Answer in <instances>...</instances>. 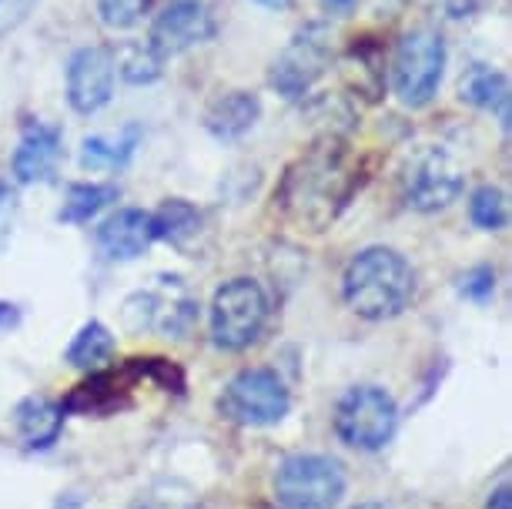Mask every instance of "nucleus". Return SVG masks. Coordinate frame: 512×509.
Listing matches in <instances>:
<instances>
[{"label": "nucleus", "mask_w": 512, "mask_h": 509, "mask_svg": "<svg viewBox=\"0 0 512 509\" xmlns=\"http://www.w3.org/2000/svg\"><path fill=\"white\" fill-rule=\"evenodd\" d=\"M154 242L151 215L141 208H121L98 225V248L114 262H131Z\"/></svg>", "instance_id": "4468645a"}, {"label": "nucleus", "mask_w": 512, "mask_h": 509, "mask_svg": "<svg viewBox=\"0 0 512 509\" xmlns=\"http://www.w3.org/2000/svg\"><path fill=\"white\" fill-rule=\"evenodd\" d=\"M469 215H472V222L479 228H486V232H499V228H506L509 222L506 195H502L499 188H479L469 201Z\"/></svg>", "instance_id": "b1692460"}, {"label": "nucleus", "mask_w": 512, "mask_h": 509, "mask_svg": "<svg viewBox=\"0 0 512 509\" xmlns=\"http://www.w3.org/2000/svg\"><path fill=\"white\" fill-rule=\"evenodd\" d=\"M442 7H446V11L452 14V17H466L472 7L479 4V0H439Z\"/></svg>", "instance_id": "c85d7f7f"}, {"label": "nucleus", "mask_w": 512, "mask_h": 509, "mask_svg": "<svg viewBox=\"0 0 512 509\" xmlns=\"http://www.w3.org/2000/svg\"><path fill=\"white\" fill-rule=\"evenodd\" d=\"M255 4L268 7V11H288V7H292L295 0H255Z\"/></svg>", "instance_id": "473e14b6"}, {"label": "nucleus", "mask_w": 512, "mask_h": 509, "mask_svg": "<svg viewBox=\"0 0 512 509\" xmlns=\"http://www.w3.org/2000/svg\"><path fill=\"white\" fill-rule=\"evenodd\" d=\"M486 509H512V493H509V486H499L496 493L489 496Z\"/></svg>", "instance_id": "c756f323"}, {"label": "nucleus", "mask_w": 512, "mask_h": 509, "mask_svg": "<svg viewBox=\"0 0 512 509\" xmlns=\"http://www.w3.org/2000/svg\"><path fill=\"white\" fill-rule=\"evenodd\" d=\"M262 118V101L251 91H228L211 101L205 111V128L218 141H238Z\"/></svg>", "instance_id": "2eb2a0df"}, {"label": "nucleus", "mask_w": 512, "mask_h": 509, "mask_svg": "<svg viewBox=\"0 0 512 509\" xmlns=\"http://www.w3.org/2000/svg\"><path fill=\"white\" fill-rule=\"evenodd\" d=\"M14 422H17V436H21V443L27 449H47L57 443V436H61L64 409L54 406L47 396H31L17 406Z\"/></svg>", "instance_id": "a211bd4d"}, {"label": "nucleus", "mask_w": 512, "mask_h": 509, "mask_svg": "<svg viewBox=\"0 0 512 509\" xmlns=\"http://www.w3.org/2000/svg\"><path fill=\"white\" fill-rule=\"evenodd\" d=\"M322 7L328 14H349L355 7V0H322Z\"/></svg>", "instance_id": "7c9ffc66"}, {"label": "nucleus", "mask_w": 512, "mask_h": 509, "mask_svg": "<svg viewBox=\"0 0 512 509\" xmlns=\"http://www.w3.org/2000/svg\"><path fill=\"white\" fill-rule=\"evenodd\" d=\"M114 198H118V188L114 185H71L57 218L67 225H84V222H91L101 208H108Z\"/></svg>", "instance_id": "4be33fe9"}, {"label": "nucleus", "mask_w": 512, "mask_h": 509, "mask_svg": "<svg viewBox=\"0 0 512 509\" xmlns=\"http://www.w3.org/2000/svg\"><path fill=\"white\" fill-rule=\"evenodd\" d=\"M442 74H446V41L429 27L405 34L392 67V84L399 101L409 108H425L436 98Z\"/></svg>", "instance_id": "7ed1b4c3"}, {"label": "nucleus", "mask_w": 512, "mask_h": 509, "mask_svg": "<svg viewBox=\"0 0 512 509\" xmlns=\"http://www.w3.org/2000/svg\"><path fill=\"white\" fill-rule=\"evenodd\" d=\"M462 191V168L439 148L422 151L405 171V201L415 211H439Z\"/></svg>", "instance_id": "9d476101"}, {"label": "nucleus", "mask_w": 512, "mask_h": 509, "mask_svg": "<svg viewBox=\"0 0 512 509\" xmlns=\"http://www.w3.org/2000/svg\"><path fill=\"white\" fill-rule=\"evenodd\" d=\"M154 7V0H98V14L101 24L111 27V31H131L134 24L144 21Z\"/></svg>", "instance_id": "393cba45"}, {"label": "nucleus", "mask_w": 512, "mask_h": 509, "mask_svg": "<svg viewBox=\"0 0 512 509\" xmlns=\"http://www.w3.org/2000/svg\"><path fill=\"white\" fill-rule=\"evenodd\" d=\"M268 319L265 288L255 278H231L215 292L211 302V335L221 349H248L262 335Z\"/></svg>", "instance_id": "20e7f679"}, {"label": "nucleus", "mask_w": 512, "mask_h": 509, "mask_svg": "<svg viewBox=\"0 0 512 509\" xmlns=\"http://www.w3.org/2000/svg\"><path fill=\"white\" fill-rule=\"evenodd\" d=\"M355 509H392V506H385V503H362V506H355Z\"/></svg>", "instance_id": "72a5a7b5"}, {"label": "nucleus", "mask_w": 512, "mask_h": 509, "mask_svg": "<svg viewBox=\"0 0 512 509\" xmlns=\"http://www.w3.org/2000/svg\"><path fill=\"white\" fill-rule=\"evenodd\" d=\"M124 319L134 332L158 329L164 335H178L188 329V322L195 319V302L185 295H161V292H138L124 305Z\"/></svg>", "instance_id": "ddd939ff"}, {"label": "nucleus", "mask_w": 512, "mask_h": 509, "mask_svg": "<svg viewBox=\"0 0 512 509\" xmlns=\"http://www.w3.org/2000/svg\"><path fill=\"white\" fill-rule=\"evenodd\" d=\"M141 141V131L138 124H128L118 138H84L81 144V165L91 168V171H101V168H124L134 155Z\"/></svg>", "instance_id": "6ab92c4d"}, {"label": "nucleus", "mask_w": 512, "mask_h": 509, "mask_svg": "<svg viewBox=\"0 0 512 509\" xmlns=\"http://www.w3.org/2000/svg\"><path fill=\"white\" fill-rule=\"evenodd\" d=\"M342 292L355 315L382 322L412 302L415 275L409 262L392 248H365L345 268Z\"/></svg>", "instance_id": "f03ea898"}, {"label": "nucleus", "mask_w": 512, "mask_h": 509, "mask_svg": "<svg viewBox=\"0 0 512 509\" xmlns=\"http://www.w3.org/2000/svg\"><path fill=\"white\" fill-rule=\"evenodd\" d=\"M128 509H201L195 489L185 483H154Z\"/></svg>", "instance_id": "5701e85b"}, {"label": "nucleus", "mask_w": 512, "mask_h": 509, "mask_svg": "<svg viewBox=\"0 0 512 509\" xmlns=\"http://www.w3.org/2000/svg\"><path fill=\"white\" fill-rule=\"evenodd\" d=\"M41 0H0V37L14 34L27 17L34 14V7Z\"/></svg>", "instance_id": "bb28decb"}, {"label": "nucleus", "mask_w": 512, "mask_h": 509, "mask_svg": "<svg viewBox=\"0 0 512 509\" xmlns=\"http://www.w3.org/2000/svg\"><path fill=\"white\" fill-rule=\"evenodd\" d=\"M151 225H154V238L181 248V252H195L201 235H205V218H201V211L185 198L164 201L151 215Z\"/></svg>", "instance_id": "dca6fc26"}, {"label": "nucleus", "mask_w": 512, "mask_h": 509, "mask_svg": "<svg viewBox=\"0 0 512 509\" xmlns=\"http://www.w3.org/2000/svg\"><path fill=\"white\" fill-rule=\"evenodd\" d=\"M399 409L395 399L379 386H355L335 409V432L352 449H382L392 439Z\"/></svg>", "instance_id": "39448f33"}, {"label": "nucleus", "mask_w": 512, "mask_h": 509, "mask_svg": "<svg viewBox=\"0 0 512 509\" xmlns=\"http://www.w3.org/2000/svg\"><path fill=\"white\" fill-rule=\"evenodd\" d=\"M114 57L108 47H81L67 64V101L77 114H94L114 94Z\"/></svg>", "instance_id": "9b49d317"}, {"label": "nucleus", "mask_w": 512, "mask_h": 509, "mask_svg": "<svg viewBox=\"0 0 512 509\" xmlns=\"http://www.w3.org/2000/svg\"><path fill=\"white\" fill-rule=\"evenodd\" d=\"M459 98L472 108L499 114V124L509 128V78L489 64H472L459 81Z\"/></svg>", "instance_id": "f3484780"}, {"label": "nucleus", "mask_w": 512, "mask_h": 509, "mask_svg": "<svg viewBox=\"0 0 512 509\" xmlns=\"http://www.w3.org/2000/svg\"><path fill=\"white\" fill-rule=\"evenodd\" d=\"M218 31L215 14L205 0H171L164 11L154 17L148 44L158 51L164 61L191 51V47L211 41Z\"/></svg>", "instance_id": "1a4fd4ad"}, {"label": "nucleus", "mask_w": 512, "mask_h": 509, "mask_svg": "<svg viewBox=\"0 0 512 509\" xmlns=\"http://www.w3.org/2000/svg\"><path fill=\"white\" fill-rule=\"evenodd\" d=\"M111 355H114V335L104 329L101 322H88L74 335V342L67 345V362H71L74 369L98 372Z\"/></svg>", "instance_id": "412c9836"}, {"label": "nucleus", "mask_w": 512, "mask_h": 509, "mask_svg": "<svg viewBox=\"0 0 512 509\" xmlns=\"http://www.w3.org/2000/svg\"><path fill=\"white\" fill-rule=\"evenodd\" d=\"M332 37L325 24H305L272 64V88L288 101L305 98L332 67Z\"/></svg>", "instance_id": "0eeeda50"}, {"label": "nucleus", "mask_w": 512, "mask_h": 509, "mask_svg": "<svg viewBox=\"0 0 512 509\" xmlns=\"http://www.w3.org/2000/svg\"><path fill=\"white\" fill-rule=\"evenodd\" d=\"M345 493V473L328 456H288L275 473V499L285 509H332Z\"/></svg>", "instance_id": "423d86ee"}, {"label": "nucleus", "mask_w": 512, "mask_h": 509, "mask_svg": "<svg viewBox=\"0 0 512 509\" xmlns=\"http://www.w3.org/2000/svg\"><path fill=\"white\" fill-rule=\"evenodd\" d=\"M362 185V165L352 144L325 134L285 168L275 201L282 218L298 232H325Z\"/></svg>", "instance_id": "f257e3e1"}, {"label": "nucleus", "mask_w": 512, "mask_h": 509, "mask_svg": "<svg viewBox=\"0 0 512 509\" xmlns=\"http://www.w3.org/2000/svg\"><path fill=\"white\" fill-rule=\"evenodd\" d=\"M114 57V74H121L128 84H154L164 74V57L148 41H124Z\"/></svg>", "instance_id": "aec40b11"}, {"label": "nucleus", "mask_w": 512, "mask_h": 509, "mask_svg": "<svg viewBox=\"0 0 512 509\" xmlns=\"http://www.w3.org/2000/svg\"><path fill=\"white\" fill-rule=\"evenodd\" d=\"M64 158V141L61 131L51 128L44 121L24 124L21 144L14 151V178L21 185H37V181H51L57 165Z\"/></svg>", "instance_id": "f8f14e48"}, {"label": "nucleus", "mask_w": 512, "mask_h": 509, "mask_svg": "<svg viewBox=\"0 0 512 509\" xmlns=\"http://www.w3.org/2000/svg\"><path fill=\"white\" fill-rule=\"evenodd\" d=\"M17 225V195L7 185H0V252L7 248Z\"/></svg>", "instance_id": "cd10ccee"}, {"label": "nucleus", "mask_w": 512, "mask_h": 509, "mask_svg": "<svg viewBox=\"0 0 512 509\" xmlns=\"http://www.w3.org/2000/svg\"><path fill=\"white\" fill-rule=\"evenodd\" d=\"M462 295H469V299H476V302H486L492 299V292H496V272L492 268H472V272L462 275Z\"/></svg>", "instance_id": "a878e982"}, {"label": "nucleus", "mask_w": 512, "mask_h": 509, "mask_svg": "<svg viewBox=\"0 0 512 509\" xmlns=\"http://www.w3.org/2000/svg\"><path fill=\"white\" fill-rule=\"evenodd\" d=\"M292 396H288L285 382L272 369H245L228 382L225 396H221V412L231 422L241 426H272L282 422Z\"/></svg>", "instance_id": "6e6552de"}, {"label": "nucleus", "mask_w": 512, "mask_h": 509, "mask_svg": "<svg viewBox=\"0 0 512 509\" xmlns=\"http://www.w3.org/2000/svg\"><path fill=\"white\" fill-rule=\"evenodd\" d=\"M14 322H17V309L7 302H0V329H4V325H14Z\"/></svg>", "instance_id": "2f4dec72"}]
</instances>
